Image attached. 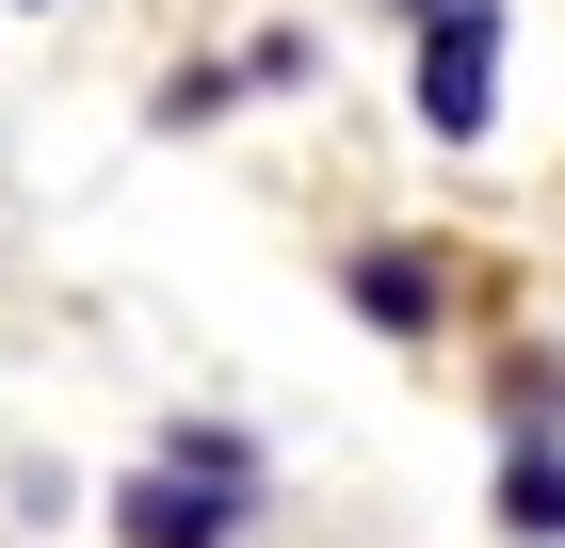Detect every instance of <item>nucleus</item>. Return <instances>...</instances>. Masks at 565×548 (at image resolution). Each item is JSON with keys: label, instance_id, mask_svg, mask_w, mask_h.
Listing matches in <instances>:
<instances>
[{"label": "nucleus", "instance_id": "obj_3", "mask_svg": "<svg viewBox=\"0 0 565 548\" xmlns=\"http://www.w3.org/2000/svg\"><path fill=\"white\" fill-rule=\"evenodd\" d=\"M355 323H388V339H436V307H452V275H436L420 243H355Z\"/></svg>", "mask_w": 565, "mask_h": 548}, {"label": "nucleus", "instance_id": "obj_1", "mask_svg": "<svg viewBox=\"0 0 565 548\" xmlns=\"http://www.w3.org/2000/svg\"><path fill=\"white\" fill-rule=\"evenodd\" d=\"M420 129L436 146H484L501 129V0H436L420 17Z\"/></svg>", "mask_w": 565, "mask_h": 548}, {"label": "nucleus", "instance_id": "obj_2", "mask_svg": "<svg viewBox=\"0 0 565 548\" xmlns=\"http://www.w3.org/2000/svg\"><path fill=\"white\" fill-rule=\"evenodd\" d=\"M114 533H130V548H226V533H243V501L194 484V468H130V484H114Z\"/></svg>", "mask_w": 565, "mask_h": 548}, {"label": "nucleus", "instance_id": "obj_4", "mask_svg": "<svg viewBox=\"0 0 565 548\" xmlns=\"http://www.w3.org/2000/svg\"><path fill=\"white\" fill-rule=\"evenodd\" d=\"M501 533H533V548L565 533V452H518V468H501Z\"/></svg>", "mask_w": 565, "mask_h": 548}]
</instances>
